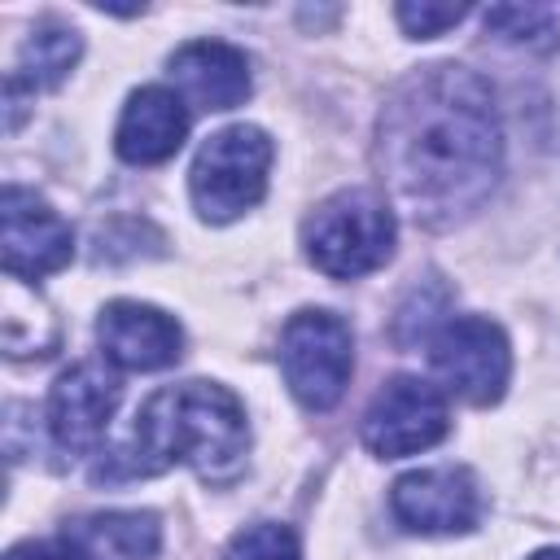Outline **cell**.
<instances>
[{
	"label": "cell",
	"mask_w": 560,
	"mask_h": 560,
	"mask_svg": "<svg viewBox=\"0 0 560 560\" xmlns=\"http://www.w3.org/2000/svg\"><path fill=\"white\" fill-rule=\"evenodd\" d=\"M385 184L416 219L455 223L477 210L503 162V127L481 74L464 66H429L411 74L385 105L376 131Z\"/></svg>",
	"instance_id": "obj_1"
},
{
	"label": "cell",
	"mask_w": 560,
	"mask_h": 560,
	"mask_svg": "<svg viewBox=\"0 0 560 560\" xmlns=\"http://www.w3.org/2000/svg\"><path fill=\"white\" fill-rule=\"evenodd\" d=\"M249 424L245 407L228 385L184 381L158 389L140 411L131 442L109 477H153L171 464L197 468L201 481H232L245 468Z\"/></svg>",
	"instance_id": "obj_2"
},
{
	"label": "cell",
	"mask_w": 560,
	"mask_h": 560,
	"mask_svg": "<svg viewBox=\"0 0 560 560\" xmlns=\"http://www.w3.org/2000/svg\"><path fill=\"white\" fill-rule=\"evenodd\" d=\"M394 236H398V223L389 201L368 188L328 197L302 228L306 258L315 262V271L332 280H354L376 271L394 254Z\"/></svg>",
	"instance_id": "obj_3"
},
{
	"label": "cell",
	"mask_w": 560,
	"mask_h": 560,
	"mask_svg": "<svg viewBox=\"0 0 560 560\" xmlns=\"http://www.w3.org/2000/svg\"><path fill=\"white\" fill-rule=\"evenodd\" d=\"M267 166H271V140L262 127H223L214 131L188 171L192 206L210 223H228L262 201L267 192Z\"/></svg>",
	"instance_id": "obj_4"
},
{
	"label": "cell",
	"mask_w": 560,
	"mask_h": 560,
	"mask_svg": "<svg viewBox=\"0 0 560 560\" xmlns=\"http://www.w3.org/2000/svg\"><path fill=\"white\" fill-rule=\"evenodd\" d=\"M280 368L306 411L337 407L354 372L350 324L332 311H298L280 332Z\"/></svg>",
	"instance_id": "obj_5"
},
{
	"label": "cell",
	"mask_w": 560,
	"mask_h": 560,
	"mask_svg": "<svg viewBox=\"0 0 560 560\" xmlns=\"http://www.w3.org/2000/svg\"><path fill=\"white\" fill-rule=\"evenodd\" d=\"M429 363L451 394H459L472 407H490L508 389L512 350H508V337L499 324H490L481 315H455L433 332Z\"/></svg>",
	"instance_id": "obj_6"
},
{
	"label": "cell",
	"mask_w": 560,
	"mask_h": 560,
	"mask_svg": "<svg viewBox=\"0 0 560 560\" xmlns=\"http://www.w3.org/2000/svg\"><path fill=\"white\" fill-rule=\"evenodd\" d=\"M451 429V411L438 385L420 376H394L376 389L363 411V446L381 459H402L429 451Z\"/></svg>",
	"instance_id": "obj_7"
},
{
	"label": "cell",
	"mask_w": 560,
	"mask_h": 560,
	"mask_svg": "<svg viewBox=\"0 0 560 560\" xmlns=\"http://www.w3.org/2000/svg\"><path fill=\"white\" fill-rule=\"evenodd\" d=\"M0 254H4V271L9 276H52L70 262L74 254V232L70 223L31 188L22 184H4L0 197Z\"/></svg>",
	"instance_id": "obj_8"
},
{
	"label": "cell",
	"mask_w": 560,
	"mask_h": 560,
	"mask_svg": "<svg viewBox=\"0 0 560 560\" xmlns=\"http://www.w3.org/2000/svg\"><path fill=\"white\" fill-rule=\"evenodd\" d=\"M389 512L411 534H468L481 516V494L468 468H420L394 481Z\"/></svg>",
	"instance_id": "obj_9"
},
{
	"label": "cell",
	"mask_w": 560,
	"mask_h": 560,
	"mask_svg": "<svg viewBox=\"0 0 560 560\" xmlns=\"http://www.w3.org/2000/svg\"><path fill=\"white\" fill-rule=\"evenodd\" d=\"M118 407V381L114 372H105L101 363H74L57 376L52 394H48V429H52V442L61 451H92L105 429H109V416Z\"/></svg>",
	"instance_id": "obj_10"
},
{
	"label": "cell",
	"mask_w": 560,
	"mask_h": 560,
	"mask_svg": "<svg viewBox=\"0 0 560 560\" xmlns=\"http://www.w3.org/2000/svg\"><path fill=\"white\" fill-rule=\"evenodd\" d=\"M96 341L105 350L109 363L127 368V372H158L171 368L184 354V332L179 324L144 302H109L96 319Z\"/></svg>",
	"instance_id": "obj_11"
},
{
	"label": "cell",
	"mask_w": 560,
	"mask_h": 560,
	"mask_svg": "<svg viewBox=\"0 0 560 560\" xmlns=\"http://www.w3.org/2000/svg\"><path fill=\"white\" fill-rule=\"evenodd\" d=\"M188 136V109L171 88H140L127 96L114 149L131 166H153L166 162Z\"/></svg>",
	"instance_id": "obj_12"
},
{
	"label": "cell",
	"mask_w": 560,
	"mask_h": 560,
	"mask_svg": "<svg viewBox=\"0 0 560 560\" xmlns=\"http://www.w3.org/2000/svg\"><path fill=\"white\" fill-rule=\"evenodd\" d=\"M175 88L197 101V109H236L249 96V61L223 39H192L171 52Z\"/></svg>",
	"instance_id": "obj_13"
},
{
	"label": "cell",
	"mask_w": 560,
	"mask_h": 560,
	"mask_svg": "<svg viewBox=\"0 0 560 560\" xmlns=\"http://www.w3.org/2000/svg\"><path fill=\"white\" fill-rule=\"evenodd\" d=\"M66 538H74L88 560H153L162 525L153 512H96L66 525Z\"/></svg>",
	"instance_id": "obj_14"
},
{
	"label": "cell",
	"mask_w": 560,
	"mask_h": 560,
	"mask_svg": "<svg viewBox=\"0 0 560 560\" xmlns=\"http://www.w3.org/2000/svg\"><path fill=\"white\" fill-rule=\"evenodd\" d=\"M79 52H83L79 31L66 26V22H57V18H48V22H39V26L26 35L22 57H18V70H13L9 79H18V83L35 96L39 88H57V83L74 70Z\"/></svg>",
	"instance_id": "obj_15"
},
{
	"label": "cell",
	"mask_w": 560,
	"mask_h": 560,
	"mask_svg": "<svg viewBox=\"0 0 560 560\" xmlns=\"http://www.w3.org/2000/svg\"><path fill=\"white\" fill-rule=\"evenodd\" d=\"M486 31L534 52L560 48V13L547 4H494L486 9Z\"/></svg>",
	"instance_id": "obj_16"
},
{
	"label": "cell",
	"mask_w": 560,
	"mask_h": 560,
	"mask_svg": "<svg viewBox=\"0 0 560 560\" xmlns=\"http://www.w3.org/2000/svg\"><path fill=\"white\" fill-rule=\"evenodd\" d=\"M223 560H302V547H298V534L280 521H258V525H245Z\"/></svg>",
	"instance_id": "obj_17"
},
{
	"label": "cell",
	"mask_w": 560,
	"mask_h": 560,
	"mask_svg": "<svg viewBox=\"0 0 560 560\" xmlns=\"http://www.w3.org/2000/svg\"><path fill=\"white\" fill-rule=\"evenodd\" d=\"M394 18L402 22L407 35L429 39V35H442L446 26L464 22V18H468V4H429V0H420V4H398Z\"/></svg>",
	"instance_id": "obj_18"
},
{
	"label": "cell",
	"mask_w": 560,
	"mask_h": 560,
	"mask_svg": "<svg viewBox=\"0 0 560 560\" xmlns=\"http://www.w3.org/2000/svg\"><path fill=\"white\" fill-rule=\"evenodd\" d=\"M4 560H88V551L61 534V538H39V542H18L9 547Z\"/></svg>",
	"instance_id": "obj_19"
},
{
	"label": "cell",
	"mask_w": 560,
	"mask_h": 560,
	"mask_svg": "<svg viewBox=\"0 0 560 560\" xmlns=\"http://www.w3.org/2000/svg\"><path fill=\"white\" fill-rule=\"evenodd\" d=\"M529 560H560V547H542V551H534Z\"/></svg>",
	"instance_id": "obj_20"
}]
</instances>
